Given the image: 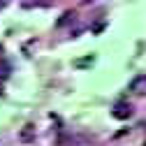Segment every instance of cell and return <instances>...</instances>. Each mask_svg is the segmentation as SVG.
<instances>
[{
  "instance_id": "obj_1",
  "label": "cell",
  "mask_w": 146,
  "mask_h": 146,
  "mask_svg": "<svg viewBox=\"0 0 146 146\" xmlns=\"http://www.w3.org/2000/svg\"><path fill=\"white\" fill-rule=\"evenodd\" d=\"M111 116L118 118V121H125V118L132 116V107L127 104V102H116V107L111 109Z\"/></svg>"
},
{
  "instance_id": "obj_5",
  "label": "cell",
  "mask_w": 146,
  "mask_h": 146,
  "mask_svg": "<svg viewBox=\"0 0 146 146\" xmlns=\"http://www.w3.org/2000/svg\"><path fill=\"white\" fill-rule=\"evenodd\" d=\"M144 146H146V144H144Z\"/></svg>"
},
{
  "instance_id": "obj_3",
  "label": "cell",
  "mask_w": 146,
  "mask_h": 146,
  "mask_svg": "<svg viewBox=\"0 0 146 146\" xmlns=\"http://www.w3.org/2000/svg\"><path fill=\"white\" fill-rule=\"evenodd\" d=\"M21 137H23V139H30V137H33V127H30V125H26V130H23Z\"/></svg>"
},
{
  "instance_id": "obj_2",
  "label": "cell",
  "mask_w": 146,
  "mask_h": 146,
  "mask_svg": "<svg viewBox=\"0 0 146 146\" xmlns=\"http://www.w3.org/2000/svg\"><path fill=\"white\" fill-rule=\"evenodd\" d=\"M70 19H74V12H65V14H63V19L58 21V26H63V23H67Z\"/></svg>"
},
{
  "instance_id": "obj_4",
  "label": "cell",
  "mask_w": 146,
  "mask_h": 146,
  "mask_svg": "<svg viewBox=\"0 0 146 146\" xmlns=\"http://www.w3.org/2000/svg\"><path fill=\"white\" fill-rule=\"evenodd\" d=\"M0 7H3V3H0Z\"/></svg>"
}]
</instances>
